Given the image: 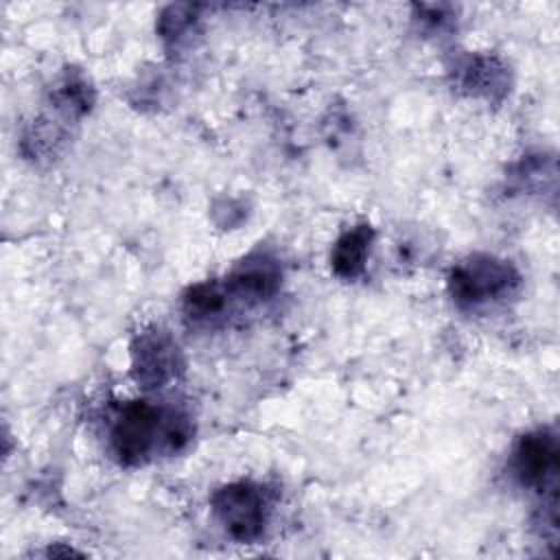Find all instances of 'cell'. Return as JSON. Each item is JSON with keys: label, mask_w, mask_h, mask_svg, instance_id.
<instances>
[{"label": "cell", "mask_w": 560, "mask_h": 560, "mask_svg": "<svg viewBox=\"0 0 560 560\" xmlns=\"http://www.w3.org/2000/svg\"><path fill=\"white\" fill-rule=\"evenodd\" d=\"M186 440V418L144 400L129 402L112 429V448L122 464H142L158 448L177 451Z\"/></svg>", "instance_id": "cell-1"}, {"label": "cell", "mask_w": 560, "mask_h": 560, "mask_svg": "<svg viewBox=\"0 0 560 560\" xmlns=\"http://www.w3.org/2000/svg\"><path fill=\"white\" fill-rule=\"evenodd\" d=\"M212 510L234 540L252 542L265 532L269 499L265 488L249 481H238L214 492Z\"/></svg>", "instance_id": "cell-2"}, {"label": "cell", "mask_w": 560, "mask_h": 560, "mask_svg": "<svg viewBox=\"0 0 560 560\" xmlns=\"http://www.w3.org/2000/svg\"><path fill=\"white\" fill-rule=\"evenodd\" d=\"M516 282L514 269L492 256H472L457 265L451 276V291L459 304L479 306L497 300Z\"/></svg>", "instance_id": "cell-3"}, {"label": "cell", "mask_w": 560, "mask_h": 560, "mask_svg": "<svg viewBox=\"0 0 560 560\" xmlns=\"http://www.w3.org/2000/svg\"><path fill=\"white\" fill-rule=\"evenodd\" d=\"M133 376L144 387H162L177 372V346L162 330L142 332L133 343Z\"/></svg>", "instance_id": "cell-4"}, {"label": "cell", "mask_w": 560, "mask_h": 560, "mask_svg": "<svg viewBox=\"0 0 560 560\" xmlns=\"http://www.w3.org/2000/svg\"><path fill=\"white\" fill-rule=\"evenodd\" d=\"M514 470L525 486H547L558 472L556 438L547 431L525 435L514 451Z\"/></svg>", "instance_id": "cell-5"}, {"label": "cell", "mask_w": 560, "mask_h": 560, "mask_svg": "<svg viewBox=\"0 0 560 560\" xmlns=\"http://www.w3.org/2000/svg\"><path fill=\"white\" fill-rule=\"evenodd\" d=\"M280 287V269L267 256L243 260L228 278V291L241 302L256 304L271 298Z\"/></svg>", "instance_id": "cell-6"}, {"label": "cell", "mask_w": 560, "mask_h": 560, "mask_svg": "<svg viewBox=\"0 0 560 560\" xmlns=\"http://www.w3.org/2000/svg\"><path fill=\"white\" fill-rule=\"evenodd\" d=\"M372 230L359 225L348 230L332 249V271L341 278H357L363 271L365 256L370 252Z\"/></svg>", "instance_id": "cell-7"}, {"label": "cell", "mask_w": 560, "mask_h": 560, "mask_svg": "<svg viewBox=\"0 0 560 560\" xmlns=\"http://www.w3.org/2000/svg\"><path fill=\"white\" fill-rule=\"evenodd\" d=\"M225 298L228 291H223V287L217 282L195 284L184 298V311L192 319H210L223 311Z\"/></svg>", "instance_id": "cell-8"}]
</instances>
